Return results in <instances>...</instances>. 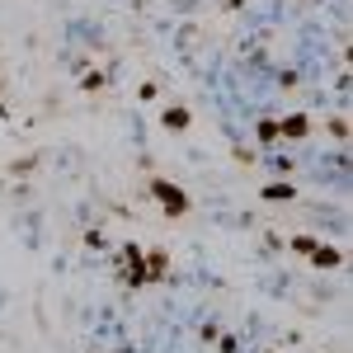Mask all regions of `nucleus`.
<instances>
[{"label":"nucleus","instance_id":"obj_1","mask_svg":"<svg viewBox=\"0 0 353 353\" xmlns=\"http://www.w3.org/2000/svg\"><path fill=\"white\" fill-rule=\"evenodd\" d=\"M118 273H123V283L128 288H146V250H137V245H123L118 250Z\"/></svg>","mask_w":353,"mask_h":353},{"label":"nucleus","instance_id":"obj_2","mask_svg":"<svg viewBox=\"0 0 353 353\" xmlns=\"http://www.w3.org/2000/svg\"><path fill=\"white\" fill-rule=\"evenodd\" d=\"M151 193H156V203L165 208V217H189V193L179 189V184H170V179H151Z\"/></svg>","mask_w":353,"mask_h":353},{"label":"nucleus","instance_id":"obj_3","mask_svg":"<svg viewBox=\"0 0 353 353\" xmlns=\"http://www.w3.org/2000/svg\"><path fill=\"white\" fill-rule=\"evenodd\" d=\"M306 132H311V118H306V113H288V118H278V141H301Z\"/></svg>","mask_w":353,"mask_h":353},{"label":"nucleus","instance_id":"obj_4","mask_svg":"<svg viewBox=\"0 0 353 353\" xmlns=\"http://www.w3.org/2000/svg\"><path fill=\"white\" fill-rule=\"evenodd\" d=\"M306 259H311L316 269H339V264H344V250H339V245H325V241H316V250H311Z\"/></svg>","mask_w":353,"mask_h":353},{"label":"nucleus","instance_id":"obj_5","mask_svg":"<svg viewBox=\"0 0 353 353\" xmlns=\"http://www.w3.org/2000/svg\"><path fill=\"white\" fill-rule=\"evenodd\" d=\"M170 273V254L165 250H146V283H161Z\"/></svg>","mask_w":353,"mask_h":353},{"label":"nucleus","instance_id":"obj_6","mask_svg":"<svg viewBox=\"0 0 353 353\" xmlns=\"http://www.w3.org/2000/svg\"><path fill=\"white\" fill-rule=\"evenodd\" d=\"M161 123H165V128H170V132H184V128H189V123H193V113L184 109V104H170V109L161 113Z\"/></svg>","mask_w":353,"mask_h":353},{"label":"nucleus","instance_id":"obj_7","mask_svg":"<svg viewBox=\"0 0 353 353\" xmlns=\"http://www.w3.org/2000/svg\"><path fill=\"white\" fill-rule=\"evenodd\" d=\"M297 189L292 184H264V203H292Z\"/></svg>","mask_w":353,"mask_h":353},{"label":"nucleus","instance_id":"obj_8","mask_svg":"<svg viewBox=\"0 0 353 353\" xmlns=\"http://www.w3.org/2000/svg\"><path fill=\"white\" fill-rule=\"evenodd\" d=\"M254 132H259L264 146H278V123H273V118H259V128H254Z\"/></svg>","mask_w":353,"mask_h":353},{"label":"nucleus","instance_id":"obj_9","mask_svg":"<svg viewBox=\"0 0 353 353\" xmlns=\"http://www.w3.org/2000/svg\"><path fill=\"white\" fill-rule=\"evenodd\" d=\"M85 245H90V250H109V236H104L99 226H90V231H85Z\"/></svg>","mask_w":353,"mask_h":353},{"label":"nucleus","instance_id":"obj_10","mask_svg":"<svg viewBox=\"0 0 353 353\" xmlns=\"http://www.w3.org/2000/svg\"><path fill=\"white\" fill-rule=\"evenodd\" d=\"M288 250H297V254H311V250H316V241H311V236H292V241H288Z\"/></svg>","mask_w":353,"mask_h":353},{"label":"nucleus","instance_id":"obj_11","mask_svg":"<svg viewBox=\"0 0 353 353\" xmlns=\"http://www.w3.org/2000/svg\"><path fill=\"white\" fill-rule=\"evenodd\" d=\"M330 137H334V141H349V123H344V118H330Z\"/></svg>","mask_w":353,"mask_h":353},{"label":"nucleus","instance_id":"obj_12","mask_svg":"<svg viewBox=\"0 0 353 353\" xmlns=\"http://www.w3.org/2000/svg\"><path fill=\"white\" fill-rule=\"evenodd\" d=\"M85 90H104V71H85Z\"/></svg>","mask_w":353,"mask_h":353},{"label":"nucleus","instance_id":"obj_13","mask_svg":"<svg viewBox=\"0 0 353 353\" xmlns=\"http://www.w3.org/2000/svg\"><path fill=\"white\" fill-rule=\"evenodd\" d=\"M217 353H236V334H217Z\"/></svg>","mask_w":353,"mask_h":353},{"label":"nucleus","instance_id":"obj_14","mask_svg":"<svg viewBox=\"0 0 353 353\" xmlns=\"http://www.w3.org/2000/svg\"><path fill=\"white\" fill-rule=\"evenodd\" d=\"M90 353H99V349H90Z\"/></svg>","mask_w":353,"mask_h":353}]
</instances>
